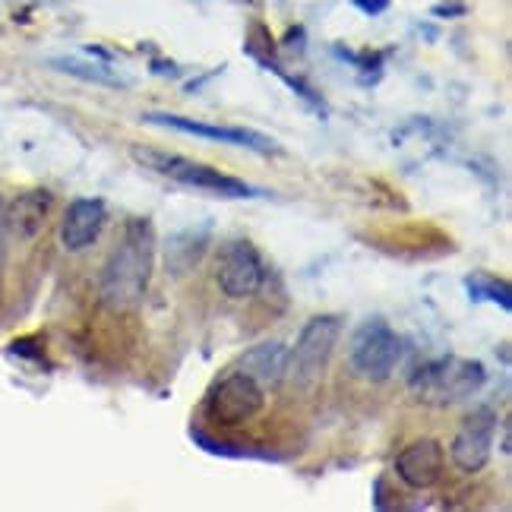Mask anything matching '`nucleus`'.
I'll use <instances>...</instances> for the list:
<instances>
[{"instance_id":"nucleus-14","label":"nucleus","mask_w":512,"mask_h":512,"mask_svg":"<svg viewBox=\"0 0 512 512\" xmlns=\"http://www.w3.org/2000/svg\"><path fill=\"white\" fill-rule=\"evenodd\" d=\"M57 70H64L70 76H80V80H92L102 86H121V76H114L102 64H89V61H76V57H61V61H51Z\"/></svg>"},{"instance_id":"nucleus-3","label":"nucleus","mask_w":512,"mask_h":512,"mask_svg":"<svg viewBox=\"0 0 512 512\" xmlns=\"http://www.w3.org/2000/svg\"><path fill=\"white\" fill-rule=\"evenodd\" d=\"M130 155L143 168H149L155 174H165V177H171V181L184 184V187L209 190V193H219V196H260L250 184L238 181V177H228L219 168L190 162V159H184V155L162 152V149H143V146H133Z\"/></svg>"},{"instance_id":"nucleus-12","label":"nucleus","mask_w":512,"mask_h":512,"mask_svg":"<svg viewBox=\"0 0 512 512\" xmlns=\"http://www.w3.org/2000/svg\"><path fill=\"white\" fill-rule=\"evenodd\" d=\"M285 364H288V348L282 342H260L250 351H244V358L238 361V370L253 377L266 389V386H275L285 380Z\"/></svg>"},{"instance_id":"nucleus-15","label":"nucleus","mask_w":512,"mask_h":512,"mask_svg":"<svg viewBox=\"0 0 512 512\" xmlns=\"http://www.w3.org/2000/svg\"><path fill=\"white\" fill-rule=\"evenodd\" d=\"M468 291L475 294V298L497 301L503 310H509V307H512V301H509V288H506L503 282L487 279V275H475V279H468Z\"/></svg>"},{"instance_id":"nucleus-13","label":"nucleus","mask_w":512,"mask_h":512,"mask_svg":"<svg viewBox=\"0 0 512 512\" xmlns=\"http://www.w3.org/2000/svg\"><path fill=\"white\" fill-rule=\"evenodd\" d=\"M48 193H26L19 196L16 206H13V225H19L23 234H35L38 228L45 225V215H48Z\"/></svg>"},{"instance_id":"nucleus-4","label":"nucleus","mask_w":512,"mask_h":512,"mask_svg":"<svg viewBox=\"0 0 512 512\" xmlns=\"http://www.w3.org/2000/svg\"><path fill=\"white\" fill-rule=\"evenodd\" d=\"M484 386V367L478 361L465 358H443L418 367V373L411 377V389L415 396L430 402V405H452L462 402Z\"/></svg>"},{"instance_id":"nucleus-2","label":"nucleus","mask_w":512,"mask_h":512,"mask_svg":"<svg viewBox=\"0 0 512 512\" xmlns=\"http://www.w3.org/2000/svg\"><path fill=\"white\" fill-rule=\"evenodd\" d=\"M342 336V320L339 317H313L304 329L294 348L288 351L285 364V380L298 392H313L320 386L323 373L332 361V351Z\"/></svg>"},{"instance_id":"nucleus-11","label":"nucleus","mask_w":512,"mask_h":512,"mask_svg":"<svg viewBox=\"0 0 512 512\" xmlns=\"http://www.w3.org/2000/svg\"><path fill=\"white\" fill-rule=\"evenodd\" d=\"M443 446L437 440H418L399 452L396 475L415 490H427L443 478Z\"/></svg>"},{"instance_id":"nucleus-9","label":"nucleus","mask_w":512,"mask_h":512,"mask_svg":"<svg viewBox=\"0 0 512 512\" xmlns=\"http://www.w3.org/2000/svg\"><path fill=\"white\" fill-rule=\"evenodd\" d=\"M108 222V209L102 200H73L61 219V244L70 253L89 250L98 238H102Z\"/></svg>"},{"instance_id":"nucleus-10","label":"nucleus","mask_w":512,"mask_h":512,"mask_svg":"<svg viewBox=\"0 0 512 512\" xmlns=\"http://www.w3.org/2000/svg\"><path fill=\"white\" fill-rule=\"evenodd\" d=\"M146 121L159 124V127L181 130V133L206 136V140H219L228 146H244L253 152H275L269 136L256 133V130H244V127H212V124H200V121H187V117H177V114H146Z\"/></svg>"},{"instance_id":"nucleus-1","label":"nucleus","mask_w":512,"mask_h":512,"mask_svg":"<svg viewBox=\"0 0 512 512\" xmlns=\"http://www.w3.org/2000/svg\"><path fill=\"white\" fill-rule=\"evenodd\" d=\"M155 266V231L146 219H133L124 228L121 244L108 256L102 272V301L111 310H130L143 301Z\"/></svg>"},{"instance_id":"nucleus-8","label":"nucleus","mask_w":512,"mask_h":512,"mask_svg":"<svg viewBox=\"0 0 512 512\" xmlns=\"http://www.w3.org/2000/svg\"><path fill=\"white\" fill-rule=\"evenodd\" d=\"M494 433H497V415L490 408L475 411L456 433V440L449 446V456L465 475H478V471L490 462L494 452Z\"/></svg>"},{"instance_id":"nucleus-16","label":"nucleus","mask_w":512,"mask_h":512,"mask_svg":"<svg viewBox=\"0 0 512 512\" xmlns=\"http://www.w3.org/2000/svg\"><path fill=\"white\" fill-rule=\"evenodd\" d=\"M364 13H383L389 7V0H354Z\"/></svg>"},{"instance_id":"nucleus-5","label":"nucleus","mask_w":512,"mask_h":512,"mask_svg":"<svg viewBox=\"0 0 512 512\" xmlns=\"http://www.w3.org/2000/svg\"><path fill=\"white\" fill-rule=\"evenodd\" d=\"M402 361V339L386 320H370L354 332L348 348V364L361 380L383 383Z\"/></svg>"},{"instance_id":"nucleus-6","label":"nucleus","mask_w":512,"mask_h":512,"mask_svg":"<svg viewBox=\"0 0 512 512\" xmlns=\"http://www.w3.org/2000/svg\"><path fill=\"white\" fill-rule=\"evenodd\" d=\"M206 418L219 427H241L266 408V389L247 373L234 370L219 380L206 396Z\"/></svg>"},{"instance_id":"nucleus-7","label":"nucleus","mask_w":512,"mask_h":512,"mask_svg":"<svg viewBox=\"0 0 512 512\" xmlns=\"http://www.w3.org/2000/svg\"><path fill=\"white\" fill-rule=\"evenodd\" d=\"M215 282L228 298H253L263 285V256L250 241H228L215 256Z\"/></svg>"}]
</instances>
